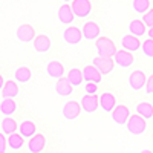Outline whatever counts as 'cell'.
<instances>
[{
  "label": "cell",
  "instance_id": "cell-1",
  "mask_svg": "<svg viewBox=\"0 0 153 153\" xmlns=\"http://www.w3.org/2000/svg\"><path fill=\"white\" fill-rule=\"evenodd\" d=\"M95 48L100 57H113L117 54V46L109 37H100L95 40Z\"/></svg>",
  "mask_w": 153,
  "mask_h": 153
},
{
  "label": "cell",
  "instance_id": "cell-2",
  "mask_svg": "<svg viewBox=\"0 0 153 153\" xmlns=\"http://www.w3.org/2000/svg\"><path fill=\"white\" fill-rule=\"evenodd\" d=\"M127 130H129L132 135H143L147 129V124H146V120L143 117H139V115H132L127 121Z\"/></svg>",
  "mask_w": 153,
  "mask_h": 153
},
{
  "label": "cell",
  "instance_id": "cell-3",
  "mask_svg": "<svg viewBox=\"0 0 153 153\" xmlns=\"http://www.w3.org/2000/svg\"><path fill=\"white\" fill-rule=\"evenodd\" d=\"M71 6H72L75 17H80V19L89 17L92 12V3L89 0H74Z\"/></svg>",
  "mask_w": 153,
  "mask_h": 153
},
{
  "label": "cell",
  "instance_id": "cell-4",
  "mask_svg": "<svg viewBox=\"0 0 153 153\" xmlns=\"http://www.w3.org/2000/svg\"><path fill=\"white\" fill-rule=\"evenodd\" d=\"M92 65L95 68H98V71L103 75H109L115 68V60H113V57H100L98 55L94 58Z\"/></svg>",
  "mask_w": 153,
  "mask_h": 153
},
{
  "label": "cell",
  "instance_id": "cell-5",
  "mask_svg": "<svg viewBox=\"0 0 153 153\" xmlns=\"http://www.w3.org/2000/svg\"><path fill=\"white\" fill-rule=\"evenodd\" d=\"M110 117H112L113 123H117L118 126H124V124H127V121H129V118H130L129 107L124 106V104H118L113 109V112L110 113Z\"/></svg>",
  "mask_w": 153,
  "mask_h": 153
},
{
  "label": "cell",
  "instance_id": "cell-6",
  "mask_svg": "<svg viewBox=\"0 0 153 153\" xmlns=\"http://www.w3.org/2000/svg\"><path fill=\"white\" fill-rule=\"evenodd\" d=\"M17 38H19V42L22 43H31L35 40V29L31 26V25H26V23H23L20 25V26L17 28Z\"/></svg>",
  "mask_w": 153,
  "mask_h": 153
},
{
  "label": "cell",
  "instance_id": "cell-7",
  "mask_svg": "<svg viewBox=\"0 0 153 153\" xmlns=\"http://www.w3.org/2000/svg\"><path fill=\"white\" fill-rule=\"evenodd\" d=\"M113 60H115V65L123 69H127L133 65V55H132V52H129L126 49L117 51V54L113 55Z\"/></svg>",
  "mask_w": 153,
  "mask_h": 153
},
{
  "label": "cell",
  "instance_id": "cell-8",
  "mask_svg": "<svg viewBox=\"0 0 153 153\" xmlns=\"http://www.w3.org/2000/svg\"><path fill=\"white\" fill-rule=\"evenodd\" d=\"M81 104L78 103V101H68V103L65 104V107H63V117H65L66 120L72 121V120H76L80 117L81 113Z\"/></svg>",
  "mask_w": 153,
  "mask_h": 153
},
{
  "label": "cell",
  "instance_id": "cell-9",
  "mask_svg": "<svg viewBox=\"0 0 153 153\" xmlns=\"http://www.w3.org/2000/svg\"><path fill=\"white\" fill-rule=\"evenodd\" d=\"M146 83H147V76L143 71H133L129 76V86L133 91H141V89H144Z\"/></svg>",
  "mask_w": 153,
  "mask_h": 153
},
{
  "label": "cell",
  "instance_id": "cell-10",
  "mask_svg": "<svg viewBox=\"0 0 153 153\" xmlns=\"http://www.w3.org/2000/svg\"><path fill=\"white\" fill-rule=\"evenodd\" d=\"M81 31H83V37L86 38V40H89V42L98 40V38H100V34H101L98 23H95V22H86Z\"/></svg>",
  "mask_w": 153,
  "mask_h": 153
},
{
  "label": "cell",
  "instance_id": "cell-11",
  "mask_svg": "<svg viewBox=\"0 0 153 153\" xmlns=\"http://www.w3.org/2000/svg\"><path fill=\"white\" fill-rule=\"evenodd\" d=\"M63 38H65V42L68 45H78L84 37H83V31H80V28L69 26L63 32Z\"/></svg>",
  "mask_w": 153,
  "mask_h": 153
},
{
  "label": "cell",
  "instance_id": "cell-12",
  "mask_svg": "<svg viewBox=\"0 0 153 153\" xmlns=\"http://www.w3.org/2000/svg\"><path fill=\"white\" fill-rule=\"evenodd\" d=\"M83 78L86 83H101L103 80V74L98 71V68H95L94 65H89L86 68H83Z\"/></svg>",
  "mask_w": 153,
  "mask_h": 153
},
{
  "label": "cell",
  "instance_id": "cell-13",
  "mask_svg": "<svg viewBox=\"0 0 153 153\" xmlns=\"http://www.w3.org/2000/svg\"><path fill=\"white\" fill-rule=\"evenodd\" d=\"M100 107L107 113H112L113 109L117 107V98L110 92H103L100 95Z\"/></svg>",
  "mask_w": 153,
  "mask_h": 153
},
{
  "label": "cell",
  "instance_id": "cell-14",
  "mask_svg": "<svg viewBox=\"0 0 153 153\" xmlns=\"http://www.w3.org/2000/svg\"><path fill=\"white\" fill-rule=\"evenodd\" d=\"M100 107V97L95 95H84L81 98V109L87 113H94Z\"/></svg>",
  "mask_w": 153,
  "mask_h": 153
},
{
  "label": "cell",
  "instance_id": "cell-15",
  "mask_svg": "<svg viewBox=\"0 0 153 153\" xmlns=\"http://www.w3.org/2000/svg\"><path fill=\"white\" fill-rule=\"evenodd\" d=\"M46 72H48V75L51 76V78L60 80V78H63V75H65V66H63L60 61L52 60V61H49V63H48Z\"/></svg>",
  "mask_w": 153,
  "mask_h": 153
},
{
  "label": "cell",
  "instance_id": "cell-16",
  "mask_svg": "<svg viewBox=\"0 0 153 153\" xmlns=\"http://www.w3.org/2000/svg\"><path fill=\"white\" fill-rule=\"evenodd\" d=\"M58 20L63 25H72V22L75 20V14H74L72 6L69 3H63L58 8Z\"/></svg>",
  "mask_w": 153,
  "mask_h": 153
},
{
  "label": "cell",
  "instance_id": "cell-17",
  "mask_svg": "<svg viewBox=\"0 0 153 153\" xmlns=\"http://www.w3.org/2000/svg\"><path fill=\"white\" fill-rule=\"evenodd\" d=\"M32 45H34L35 52H38V54H46L48 51L51 49V46H52V43H51V38H49L48 35H45V34L37 35L35 40L32 42Z\"/></svg>",
  "mask_w": 153,
  "mask_h": 153
},
{
  "label": "cell",
  "instance_id": "cell-18",
  "mask_svg": "<svg viewBox=\"0 0 153 153\" xmlns=\"http://www.w3.org/2000/svg\"><path fill=\"white\" fill-rule=\"evenodd\" d=\"M45 147H46V138L42 133H37L28 141V149L31 153H42Z\"/></svg>",
  "mask_w": 153,
  "mask_h": 153
},
{
  "label": "cell",
  "instance_id": "cell-19",
  "mask_svg": "<svg viewBox=\"0 0 153 153\" xmlns=\"http://www.w3.org/2000/svg\"><path fill=\"white\" fill-rule=\"evenodd\" d=\"M55 92L60 97H69V95L74 94V86L68 80V76H63V78L57 80V83H55Z\"/></svg>",
  "mask_w": 153,
  "mask_h": 153
},
{
  "label": "cell",
  "instance_id": "cell-20",
  "mask_svg": "<svg viewBox=\"0 0 153 153\" xmlns=\"http://www.w3.org/2000/svg\"><path fill=\"white\" fill-rule=\"evenodd\" d=\"M121 46H123V49L129 51V52H135V51H138L141 48V42H139L138 37H135L132 34H127L121 38Z\"/></svg>",
  "mask_w": 153,
  "mask_h": 153
},
{
  "label": "cell",
  "instance_id": "cell-21",
  "mask_svg": "<svg viewBox=\"0 0 153 153\" xmlns=\"http://www.w3.org/2000/svg\"><path fill=\"white\" fill-rule=\"evenodd\" d=\"M129 34L135 35V37H143L147 34V26L144 25L143 20H139V19H133L130 23H129Z\"/></svg>",
  "mask_w": 153,
  "mask_h": 153
},
{
  "label": "cell",
  "instance_id": "cell-22",
  "mask_svg": "<svg viewBox=\"0 0 153 153\" xmlns=\"http://www.w3.org/2000/svg\"><path fill=\"white\" fill-rule=\"evenodd\" d=\"M19 132H20V135H22L25 139H31L32 136L37 135V127H35V124H34L32 121L26 120V121L20 123V126H19Z\"/></svg>",
  "mask_w": 153,
  "mask_h": 153
},
{
  "label": "cell",
  "instance_id": "cell-23",
  "mask_svg": "<svg viewBox=\"0 0 153 153\" xmlns=\"http://www.w3.org/2000/svg\"><path fill=\"white\" fill-rule=\"evenodd\" d=\"M19 95V86L14 80H8L5 81V86L2 89V97L3 98H11V100H14L16 97Z\"/></svg>",
  "mask_w": 153,
  "mask_h": 153
},
{
  "label": "cell",
  "instance_id": "cell-24",
  "mask_svg": "<svg viewBox=\"0 0 153 153\" xmlns=\"http://www.w3.org/2000/svg\"><path fill=\"white\" fill-rule=\"evenodd\" d=\"M17 110V104L14 100L11 98H3L2 103H0V113L3 115V117H11V115H14Z\"/></svg>",
  "mask_w": 153,
  "mask_h": 153
},
{
  "label": "cell",
  "instance_id": "cell-25",
  "mask_svg": "<svg viewBox=\"0 0 153 153\" xmlns=\"http://www.w3.org/2000/svg\"><path fill=\"white\" fill-rule=\"evenodd\" d=\"M136 113L144 120L153 118V104L149 103V101H141L139 104H136Z\"/></svg>",
  "mask_w": 153,
  "mask_h": 153
},
{
  "label": "cell",
  "instance_id": "cell-26",
  "mask_svg": "<svg viewBox=\"0 0 153 153\" xmlns=\"http://www.w3.org/2000/svg\"><path fill=\"white\" fill-rule=\"evenodd\" d=\"M0 127H2V132L5 133V135H14L17 130H19V126H17V123H16V120H12V118H9V117H5L3 120H2V123H0Z\"/></svg>",
  "mask_w": 153,
  "mask_h": 153
},
{
  "label": "cell",
  "instance_id": "cell-27",
  "mask_svg": "<svg viewBox=\"0 0 153 153\" xmlns=\"http://www.w3.org/2000/svg\"><path fill=\"white\" fill-rule=\"evenodd\" d=\"M68 80L71 81V84H72L74 87H78V86L84 81V78H83V71H80L78 68H72V69L68 72Z\"/></svg>",
  "mask_w": 153,
  "mask_h": 153
},
{
  "label": "cell",
  "instance_id": "cell-28",
  "mask_svg": "<svg viewBox=\"0 0 153 153\" xmlns=\"http://www.w3.org/2000/svg\"><path fill=\"white\" fill-rule=\"evenodd\" d=\"M31 69L29 68H26V66H22V68H19L16 72H14V80L16 81H19V83H22V84H25V83H28L29 80H31Z\"/></svg>",
  "mask_w": 153,
  "mask_h": 153
},
{
  "label": "cell",
  "instance_id": "cell-29",
  "mask_svg": "<svg viewBox=\"0 0 153 153\" xmlns=\"http://www.w3.org/2000/svg\"><path fill=\"white\" fill-rule=\"evenodd\" d=\"M23 144H25V138H23L22 135L14 133V135H9V136H8V147H9L11 150L17 152V150H20V149L23 147Z\"/></svg>",
  "mask_w": 153,
  "mask_h": 153
},
{
  "label": "cell",
  "instance_id": "cell-30",
  "mask_svg": "<svg viewBox=\"0 0 153 153\" xmlns=\"http://www.w3.org/2000/svg\"><path fill=\"white\" fill-rule=\"evenodd\" d=\"M132 6H133V11L136 12V14L144 16L150 9V0H133Z\"/></svg>",
  "mask_w": 153,
  "mask_h": 153
},
{
  "label": "cell",
  "instance_id": "cell-31",
  "mask_svg": "<svg viewBox=\"0 0 153 153\" xmlns=\"http://www.w3.org/2000/svg\"><path fill=\"white\" fill-rule=\"evenodd\" d=\"M141 49H143V54H144L146 57L153 58V40H152V38H147V40L143 42Z\"/></svg>",
  "mask_w": 153,
  "mask_h": 153
},
{
  "label": "cell",
  "instance_id": "cell-32",
  "mask_svg": "<svg viewBox=\"0 0 153 153\" xmlns=\"http://www.w3.org/2000/svg\"><path fill=\"white\" fill-rule=\"evenodd\" d=\"M143 22H144V25L147 28H153V9L152 8L143 16Z\"/></svg>",
  "mask_w": 153,
  "mask_h": 153
},
{
  "label": "cell",
  "instance_id": "cell-33",
  "mask_svg": "<svg viewBox=\"0 0 153 153\" xmlns=\"http://www.w3.org/2000/svg\"><path fill=\"white\" fill-rule=\"evenodd\" d=\"M84 91L87 92V95H95L98 92V84L97 83H86Z\"/></svg>",
  "mask_w": 153,
  "mask_h": 153
},
{
  "label": "cell",
  "instance_id": "cell-34",
  "mask_svg": "<svg viewBox=\"0 0 153 153\" xmlns=\"http://www.w3.org/2000/svg\"><path fill=\"white\" fill-rule=\"evenodd\" d=\"M6 146H8V139L5 138L3 132H0V153H6Z\"/></svg>",
  "mask_w": 153,
  "mask_h": 153
},
{
  "label": "cell",
  "instance_id": "cell-35",
  "mask_svg": "<svg viewBox=\"0 0 153 153\" xmlns=\"http://www.w3.org/2000/svg\"><path fill=\"white\" fill-rule=\"evenodd\" d=\"M146 94H153V74L147 78V83H146Z\"/></svg>",
  "mask_w": 153,
  "mask_h": 153
},
{
  "label": "cell",
  "instance_id": "cell-36",
  "mask_svg": "<svg viewBox=\"0 0 153 153\" xmlns=\"http://www.w3.org/2000/svg\"><path fill=\"white\" fill-rule=\"evenodd\" d=\"M3 86H5V80H3V76H2V74H0V92H2V89H3Z\"/></svg>",
  "mask_w": 153,
  "mask_h": 153
},
{
  "label": "cell",
  "instance_id": "cell-37",
  "mask_svg": "<svg viewBox=\"0 0 153 153\" xmlns=\"http://www.w3.org/2000/svg\"><path fill=\"white\" fill-rule=\"evenodd\" d=\"M147 34H149V38H152V40H153V28H150L147 31Z\"/></svg>",
  "mask_w": 153,
  "mask_h": 153
},
{
  "label": "cell",
  "instance_id": "cell-38",
  "mask_svg": "<svg viewBox=\"0 0 153 153\" xmlns=\"http://www.w3.org/2000/svg\"><path fill=\"white\" fill-rule=\"evenodd\" d=\"M141 153H153V152H152V150H143Z\"/></svg>",
  "mask_w": 153,
  "mask_h": 153
},
{
  "label": "cell",
  "instance_id": "cell-39",
  "mask_svg": "<svg viewBox=\"0 0 153 153\" xmlns=\"http://www.w3.org/2000/svg\"><path fill=\"white\" fill-rule=\"evenodd\" d=\"M63 2H65V3H69V2H74V0H63Z\"/></svg>",
  "mask_w": 153,
  "mask_h": 153
}]
</instances>
